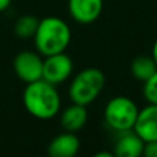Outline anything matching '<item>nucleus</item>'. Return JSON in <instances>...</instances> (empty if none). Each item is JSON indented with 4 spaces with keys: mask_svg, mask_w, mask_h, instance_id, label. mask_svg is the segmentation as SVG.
I'll return each instance as SVG.
<instances>
[{
    "mask_svg": "<svg viewBox=\"0 0 157 157\" xmlns=\"http://www.w3.org/2000/svg\"><path fill=\"white\" fill-rule=\"evenodd\" d=\"M22 102L28 113L35 119H54L61 109V95L57 86L48 81L40 80L26 84L22 94Z\"/></svg>",
    "mask_w": 157,
    "mask_h": 157,
    "instance_id": "1",
    "label": "nucleus"
},
{
    "mask_svg": "<svg viewBox=\"0 0 157 157\" xmlns=\"http://www.w3.org/2000/svg\"><path fill=\"white\" fill-rule=\"evenodd\" d=\"M39 54L43 57L65 52L72 40L69 25L58 17H46L40 19L33 37Z\"/></svg>",
    "mask_w": 157,
    "mask_h": 157,
    "instance_id": "2",
    "label": "nucleus"
},
{
    "mask_svg": "<svg viewBox=\"0 0 157 157\" xmlns=\"http://www.w3.org/2000/svg\"><path fill=\"white\" fill-rule=\"evenodd\" d=\"M105 75L98 68H86L73 77L69 86V98L72 103L88 106L99 97L105 87Z\"/></svg>",
    "mask_w": 157,
    "mask_h": 157,
    "instance_id": "3",
    "label": "nucleus"
},
{
    "mask_svg": "<svg viewBox=\"0 0 157 157\" xmlns=\"http://www.w3.org/2000/svg\"><path fill=\"white\" fill-rule=\"evenodd\" d=\"M139 109L136 103L128 97H114L106 103L103 117L109 128L116 132L134 130Z\"/></svg>",
    "mask_w": 157,
    "mask_h": 157,
    "instance_id": "4",
    "label": "nucleus"
},
{
    "mask_svg": "<svg viewBox=\"0 0 157 157\" xmlns=\"http://www.w3.org/2000/svg\"><path fill=\"white\" fill-rule=\"evenodd\" d=\"M43 62L44 58L41 57V54L25 50L15 55L13 68L19 80L25 84H29L43 77Z\"/></svg>",
    "mask_w": 157,
    "mask_h": 157,
    "instance_id": "5",
    "label": "nucleus"
},
{
    "mask_svg": "<svg viewBox=\"0 0 157 157\" xmlns=\"http://www.w3.org/2000/svg\"><path fill=\"white\" fill-rule=\"evenodd\" d=\"M73 72V61L66 52L44 57L43 62V80L59 86L71 77Z\"/></svg>",
    "mask_w": 157,
    "mask_h": 157,
    "instance_id": "6",
    "label": "nucleus"
},
{
    "mask_svg": "<svg viewBox=\"0 0 157 157\" xmlns=\"http://www.w3.org/2000/svg\"><path fill=\"white\" fill-rule=\"evenodd\" d=\"M71 17L81 25L95 22L103 10V0H68Z\"/></svg>",
    "mask_w": 157,
    "mask_h": 157,
    "instance_id": "7",
    "label": "nucleus"
},
{
    "mask_svg": "<svg viewBox=\"0 0 157 157\" xmlns=\"http://www.w3.org/2000/svg\"><path fill=\"white\" fill-rule=\"evenodd\" d=\"M134 132L144 142L157 141V105L149 103L139 110Z\"/></svg>",
    "mask_w": 157,
    "mask_h": 157,
    "instance_id": "8",
    "label": "nucleus"
},
{
    "mask_svg": "<svg viewBox=\"0 0 157 157\" xmlns=\"http://www.w3.org/2000/svg\"><path fill=\"white\" fill-rule=\"evenodd\" d=\"M80 150V141L73 132L58 134L51 139L47 147L48 157H76Z\"/></svg>",
    "mask_w": 157,
    "mask_h": 157,
    "instance_id": "9",
    "label": "nucleus"
},
{
    "mask_svg": "<svg viewBox=\"0 0 157 157\" xmlns=\"http://www.w3.org/2000/svg\"><path fill=\"white\" fill-rule=\"evenodd\" d=\"M145 142L139 138L134 130L120 132L119 139L114 144L113 155L116 157H142Z\"/></svg>",
    "mask_w": 157,
    "mask_h": 157,
    "instance_id": "10",
    "label": "nucleus"
},
{
    "mask_svg": "<svg viewBox=\"0 0 157 157\" xmlns=\"http://www.w3.org/2000/svg\"><path fill=\"white\" fill-rule=\"evenodd\" d=\"M88 120V112H87V106L77 105V103H72L71 106L65 109L61 113V127L66 132H73L76 134L84 128Z\"/></svg>",
    "mask_w": 157,
    "mask_h": 157,
    "instance_id": "11",
    "label": "nucleus"
},
{
    "mask_svg": "<svg viewBox=\"0 0 157 157\" xmlns=\"http://www.w3.org/2000/svg\"><path fill=\"white\" fill-rule=\"evenodd\" d=\"M130 71L136 80L145 83L157 72V65L152 55H138L131 61Z\"/></svg>",
    "mask_w": 157,
    "mask_h": 157,
    "instance_id": "12",
    "label": "nucleus"
},
{
    "mask_svg": "<svg viewBox=\"0 0 157 157\" xmlns=\"http://www.w3.org/2000/svg\"><path fill=\"white\" fill-rule=\"evenodd\" d=\"M39 22H40V19L35 15H30V14L22 15L14 24V33L17 37L24 39V40L33 39L39 28Z\"/></svg>",
    "mask_w": 157,
    "mask_h": 157,
    "instance_id": "13",
    "label": "nucleus"
},
{
    "mask_svg": "<svg viewBox=\"0 0 157 157\" xmlns=\"http://www.w3.org/2000/svg\"><path fill=\"white\" fill-rule=\"evenodd\" d=\"M144 97L147 103L157 105V72L144 83Z\"/></svg>",
    "mask_w": 157,
    "mask_h": 157,
    "instance_id": "14",
    "label": "nucleus"
},
{
    "mask_svg": "<svg viewBox=\"0 0 157 157\" xmlns=\"http://www.w3.org/2000/svg\"><path fill=\"white\" fill-rule=\"evenodd\" d=\"M142 157H157V141L145 142Z\"/></svg>",
    "mask_w": 157,
    "mask_h": 157,
    "instance_id": "15",
    "label": "nucleus"
},
{
    "mask_svg": "<svg viewBox=\"0 0 157 157\" xmlns=\"http://www.w3.org/2000/svg\"><path fill=\"white\" fill-rule=\"evenodd\" d=\"M11 6V0H0V13L6 11Z\"/></svg>",
    "mask_w": 157,
    "mask_h": 157,
    "instance_id": "16",
    "label": "nucleus"
},
{
    "mask_svg": "<svg viewBox=\"0 0 157 157\" xmlns=\"http://www.w3.org/2000/svg\"><path fill=\"white\" fill-rule=\"evenodd\" d=\"M92 157H116V156L113 155V152H106V150H103V152L95 153Z\"/></svg>",
    "mask_w": 157,
    "mask_h": 157,
    "instance_id": "17",
    "label": "nucleus"
},
{
    "mask_svg": "<svg viewBox=\"0 0 157 157\" xmlns=\"http://www.w3.org/2000/svg\"><path fill=\"white\" fill-rule=\"evenodd\" d=\"M152 57H153V59H155V62L157 65V39H156L155 44H153V47H152Z\"/></svg>",
    "mask_w": 157,
    "mask_h": 157,
    "instance_id": "18",
    "label": "nucleus"
}]
</instances>
